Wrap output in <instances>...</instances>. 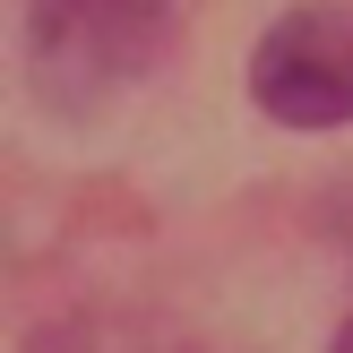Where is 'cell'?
Segmentation results:
<instances>
[{"label": "cell", "instance_id": "cell-1", "mask_svg": "<svg viewBox=\"0 0 353 353\" xmlns=\"http://www.w3.org/2000/svg\"><path fill=\"white\" fill-rule=\"evenodd\" d=\"M164 34L172 0H26V69L61 112L147 78Z\"/></svg>", "mask_w": 353, "mask_h": 353}, {"label": "cell", "instance_id": "cell-4", "mask_svg": "<svg viewBox=\"0 0 353 353\" xmlns=\"http://www.w3.org/2000/svg\"><path fill=\"white\" fill-rule=\"evenodd\" d=\"M327 353H353V319H345V327H336V345H327Z\"/></svg>", "mask_w": 353, "mask_h": 353}, {"label": "cell", "instance_id": "cell-2", "mask_svg": "<svg viewBox=\"0 0 353 353\" xmlns=\"http://www.w3.org/2000/svg\"><path fill=\"white\" fill-rule=\"evenodd\" d=\"M250 95L285 130H345L353 121V0H302L250 52Z\"/></svg>", "mask_w": 353, "mask_h": 353}, {"label": "cell", "instance_id": "cell-3", "mask_svg": "<svg viewBox=\"0 0 353 353\" xmlns=\"http://www.w3.org/2000/svg\"><path fill=\"white\" fill-rule=\"evenodd\" d=\"M34 353H181V345L147 336V327H103V319H78V327H52Z\"/></svg>", "mask_w": 353, "mask_h": 353}]
</instances>
